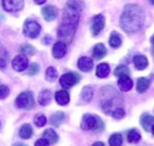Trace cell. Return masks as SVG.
<instances>
[{"instance_id":"6da1fadb","label":"cell","mask_w":154,"mask_h":146,"mask_svg":"<svg viewBox=\"0 0 154 146\" xmlns=\"http://www.w3.org/2000/svg\"><path fill=\"white\" fill-rule=\"evenodd\" d=\"M82 8V0H69L64 8L63 20L58 29V37L66 44H69L73 39Z\"/></svg>"},{"instance_id":"7a4b0ae2","label":"cell","mask_w":154,"mask_h":146,"mask_svg":"<svg viewBox=\"0 0 154 146\" xmlns=\"http://www.w3.org/2000/svg\"><path fill=\"white\" fill-rule=\"evenodd\" d=\"M144 22V12L137 5H126L120 16V26L124 31L132 34L141 29Z\"/></svg>"},{"instance_id":"3957f363","label":"cell","mask_w":154,"mask_h":146,"mask_svg":"<svg viewBox=\"0 0 154 146\" xmlns=\"http://www.w3.org/2000/svg\"><path fill=\"white\" fill-rule=\"evenodd\" d=\"M82 129L84 130H94L96 133H100L103 130L105 124L102 122V120L99 116H94L90 114H87L83 116L82 118V123H81Z\"/></svg>"},{"instance_id":"277c9868","label":"cell","mask_w":154,"mask_h":146,"mask_svg":"<svg viewBox=\"0 0 154 146\" xmlns=\"http://www.w3.org/2000/svg\"><path fill=\"white\" fill-rule=\"evenodd\" d=\"M16 105L20 109H25V110H29V109H32L34 105H35V102H34V97H32V93L31 92H22L17 99H16Z\"/></svg>"},{"instance_id":"5b68a950","label":"cell","mask_w":154,"mask_h":146,"mask_svg":"<svg viewBox=\"0 0 154 146\" xmlns=\"http://www.w3.org/2000/svg\"><path fill=\"white\" fill-rule=\"evenodd\" d=\"M41 31V26L38 25V23H36L35 20H25L24 23V26H23V34L26 36V37H30V38H35L38 36Z\"/></svg>"},{"instance_id":"8992f818","label":"cell","mask_w":154,"mask_h":146,"mask_svg":"<svg viewBox=\"0 0 154 146\" xmlns=\"http://www.w3.org/2000/svg\"><path fill=\"white\" fill-rule=\"evenodd\" d=\"M79 80H81L79 74H77L75 72H69V73H66V74H64V75L60 77L59 83H60V85L64 89H70L71 86L76 85Z\"/></svg>"},{"instance_id":"52a82bcc","label":"cell","mask_w":154,"mask_h":146,"mask_svg":"<svg viewBox=\"0 0 154 146\" xmlns=\"http://www.w3.org/2000/svg\"><path fill=\"white\" fill-rule=\"evenodd\" d=\"M24 6V0H2V7L8 12H17Z\"/></svg>"},{"instance_id":"ba28073f","label":"cell","mask_w":154,"mask_h":146,"mask_svg":"<svg viewBox=\"0 0 154 146\" xmlns=\"http://www.w3.org/2000/svg\"><path fill=\"white\" fill-rule=\"evenodd\" d=\"M105 26V18L102 14H97L95 17H93L91 19V25H90V30L93 35H97Z\"/></svg>"},{"instance_id":"9c48e42d","label":"cell","mask_w":154,"mask_h":146,"mask_svg":"<svg viewBox=\"0 0 154 146\" xmlns=\"http://www.w3.org/2000/svg\"><path fill=\"white\" fill-rule=\"evenodd\" d=\"M12 67L17 72H23L24 69H26L28 68V59H26V55L22 54V55L16 56L13 59V61H12Z\"/></svg>"},{"instance_id":"30bf717a","label":"cell","mask_w":154,"mask_h":146,"mask_svg":"<svg viewBox=\"0 0 154 146\" xmlns=\"http://www.w3.org/2000/svg\"><path fill=\"white\" fill-rule=\"evenodd\" d=\"M65 54H66V43H64L63 41L57 42L53 47V56L55 59H61L65 56Z\"/></svg>"},{"instance_id":"8fae6325","label":"cell","mask_w":154,"mask_h":146,"mask_svg":"<svg viewBox=\"0 0 154 146\" xmlns=\"http://www.w3.org/2000/svg\"><path fill=\"white\" fill-rule=\"evenodd\" d=\"M41 12H42V16H43L45 20H47V22L54 20L57 14H58V11H57V8L54 6H46V7L42 8Z\"/></svg>"},{"instance_id":"7c38bea8","label":"cell","mask_w":154,"mask_h":146,"mask_svg":"<svg viewBox=\"0 0 154 146\" xmlns=\"http://www.w3.org/2000/svg\"><path fill=\"white\" fill-rule=\"evenodd\" d=\"M77 66H78V68H79L81 71H83V72H89V71L93 68L94 63H93V60H91L90 57H88V56H82V57L78 60Z\"/></svg>"},{"instance_id":"4fadbf2b","label":"cell","mask_w":154,"mask_h":146,"mask_svg":"<svg viewBox=\"0 0 154 146\" xmlns=\"http://www.w3.org/2000/svg\"><path fill=\"white\" fill-rule=\"evenodd\" d=\"M118 86L122 91H129L131 90L132 87V80L129 75H123V77H119V80H118Z\"/></svg>"},{"instance_id":"5bb4252c","label":"cell","mask_w":154,"mask_h":146,"mask_svg":"<svg viewBox=\"0 0 154 146\" xmlns=\"http://www.w3.org/2000/svg\"><path fill=\"white\" fill-rule=\"evenodd\" d=\"M55 101H57V103L59 105H66V104H69V102H70L69 92L65 91V90L57 91L55 92Z\"/></svg>"},{"instance_id":"9a60e30c","label":"cell","mask_w":154,"mask_h":146,"mask_svg":"<svg viewBox=\"0 0 154 146\" xmlns=\"http://www.w3.org/2000/svg\"><path fill=\"white\" fill-rule=\"evenodd\" d=\"M140 122H141V126L143 127V129L149 132L152 129V126L154 124V117L152 115H149V114H143L141 116Z\"/></svg>"},{"instance_id":"2e32d148","label":"cell","mask_w":154,"mask_h":146,"mask_svg":"<svg viewBox=\"0 0 154 146\" xmlns=\"http://www.w3.org/2000/svg\"><path fill=\"white\" fill-rule=\"evenodd\" d=\"M106 54H107V49L102 43H97L93 49V57L95 60L102 59L103 56H106Z\"/></svg>"},{"instance_id":"e0dca14e","label":"cell","mask_w":154,"mask_h":146,"mask_svg":"<svg viewBox=\"0 0 154 146\" xmlns=\"http://www.w3.org/2000/svg\"><path fill=\"white\" fill-rule=\"evenodd\" d=\"M132 62H134L135 67L137 69H140V71L147 68V66H148V60H147V57L144 55H136V56H134Z\"/></svg>"},{"instance_id":"ac0fdd59","label":"cell","mask_w":154,"mask_h":146,"mask_svg":"<svg viewBox=\"0 0 154 146\" xmlns=\"http://www.w3.org/2000/svg\"><path fill=\"white\" fill-rule=\"evenodd\" d=\"M149 85H150V80L148 78H138L137 83H136V90H137V92L143 93L148 90Z\"/></svg>"},{"instance_id":"d6986e66","label":"cell","mask_w":154,"mask_h":146,"mask_svg":"<svg viewBox=\"0 0 154 146\" xmlns=\"http://www.w3.org/2000/svg\"><path fill=\"white\" fill-rule=\"evenodd\" d=\"M109 73V66L108 63L103 62V63H100L97 67H96V75L99 78H106Z\"/></svg>"},{"instance_id":"ffe728a7","label":"cell","mask_w":154,"mask_h":146,"mask_svg":"<svg viewBox=\"0 0 154 146\" xmlns=\"http://www.w3.org/2000/svg\"><path fill=\"white\" fill-rule=\"evenodd\" d=\"M64 120H65V115H64V112H61V111L55 112V114H53V115L49 117V122H51L53 126H55V127L60 126Z\"/></svg>"},{"instance_id":"44dd1931","label":"cell","mask_w":154,"mask_h":146,"mask_svg":"<svg viewBox=\"0 0 154 146\" xmlns=\"http://www.w3.org/2000/svg\"><path fill=\"white\" fill-rule=\"evenodd\" d=\"M51 99H52V93H51L49 90H43V91L40 93V96H38V103H40L41 105H47V104H49Z\"/></svg>"},{"instance_id":"7402d4cb","label":"cell","mask_w":154,"mask_h":146,"mask_svg":"<svg viewBox=\"0 0 154 146\" xmlns=\"http://www.w3.org/2000/svg\"><path fill=\"white\" fill-rule=\"evenodd\" d=\"M32 135V128L30 124L25 123L19 128V136L22 139H29Z\"/></svg>"},{"instance_id":"603a6c76","label":"cell","mask_w":154,"mask_h":146,"mask_svg":"<svg viewBox=\"0 0 154 146\" xmlns=\"http://www.w3.org/2000/svg\"><path fill=\"white\" fill-rule=\"evenodd\" d=\"M43 138L49 142V144H57L58 142V134L53 129H46L43 132Z\"/></svg>"},{"instance_id":"cb8c5ba5","label":"cell","mask_w":154,"mask_h":146,"mask_svg":"<svg viewBox=\"0 0 154 146\" xmlns=\"http://www.w3.org/2000/svg\"><path fill=\"white\" fill-rule=\"evenodd\" d=\"M109 44L112 48H119L120 44H122V38L119 36V34H117L116 31L111 34L109 36Z\"/></svg>"},{"instance_id":"d4e9b609","label":"cell","mask_w":154,"mask_h":146,"mask_svg":"<svg viewBox=\"0 0 154 146\" xmlns=\"http://www.w3.org/2000/svg\"><path fill=\"white\" fill-rule=\"evenodd\" d=\"M141 140V135L136 129H131L128 132V141L131 144H136Z\"/></svg>"},{"instance_id":"484cf974","label":"cell","mask_w":154,"mask_h":146,"mask_svg":"<svg viewBox=\"0 0 154 146\" xmlns=\"http://www.w3.org/2000/svg\"><path fill=\"white\" fill-rule=\"evenodd\" d=\"M7 61H8L7 51H6V49L2 47V44H1V42H0V68H4V67L7 65Z\"/></svg>"},{"instance_id":"4316f807","label":"cell","mask_w":154,"mask_h":146,"mask_svg":"<svg viewBox=\"0 0 154 146\" xmlns=\"http://www.w3.org/2000/svg\"><path fill=\"white\" fill-rule=\"evenodd\" d=\"M109 145L111 146H120L123 144V138L119 133H114L109 136V140H108Z\"/></svg>"},{"instance_id":"83f0119b","label":"cell","mask_w":154,"mask_h":146,"mask_svg":"<svg viewBox=\"0 0 154 146\" xmlns=\"http://www.w3.org/2000/svg\"><path fill=\"white\" fill-rule=\"evenodd\" d=\"M129 74H130V69L124 65H120L114 69L116 77H123V75H129Z\"/></svg>"},{"instance_id":"f1b7e54d","label":"cell","mask_w":154,"mask_h":146,"mask_svg":"<svg viewBox=\"0 0 154 146\" xmlns=\"http://www.w3.org/2000/svg\"><path fill=\"white\" fill-rule=\"evenodd\" d=\"M93 97V89L90 86H85L83 90H82V99L85 101V102H89Z\"/></svg>"},{"instance_id":"f546056e","label":"cell","mask_w":154,"mask_h":146,"mask_svg":"<svg viewBox=\"0 0 154 146\" xmlns=\"http://www.w3.org/2000/svg\"><path fill=\"white\" fill-rule=\"evenodd\" d=\"M57 77H58V73H57V71H55L54 67H48L46 69V79L47 80L53 81V80L57 79Z\"/></svg>"},{"instance_id":"4dcf8cb0","label":"cell","mask_w":154,"mask_h":146,"mask_svg":"<svg viewBox=\"0 0 154 146\" xmlns=\"http://www.w3.org/2000/svg\"><path fill=\"white\" fill-rule=\"evenodd\" d=\"M20 51H22V54H24V55H26V56H32V55L35 54V49H34L31 45H29V44L22 45Z\"/></svg>"},{"instance_id":"1f68e13d","label":"cell","mask_w":154,"mask_h":146,"mask_svg":"<svg viewBox=\"0 0 154 146\" xmlns=\"http://www.w3.org/2000/svg\"><path fill=\"white\" fill-rule=\"evenodd\" d=\"M109 115H111L112 117H114V118H123V117L125 116V111H124V109H123L122 107H118V108H116Z\"/></svg>"},{"instance_id":"d6a6232c","label":"cell","mask_w":154,"mask_h":146,"mask_svg":"<svg viewBox=\"0 0 154 146\" xmlns=\"http://www.w3.org/2000/svg\"><path fill=\"white\" fill-rule=\"evenodd\" d=\"M46 122H47V118H46V116H43V115H36L35 118H34V123H35L37 127H43V126L46 124Z\"/></svg>"},{"instance_id":"836d02e7","label":"cell","mask_w":154,"mask_h":146,"mask_svg":"<svg viewBox=\"0 0 154 146\" xmlns=\"http://www.w3.org/2000/svg\"><path fill=\"white\" fill-rule=\"evenodd\" d=\"M38 71H40V67H38L37 63H31V65L29 66V68H28L29 75H35V74L38 73Z\"/></svg>"},{"instance_id":"e575fe53","label":"cell","mask_w":154,"mask_h":146,"mask_svg":"<svg viewBox=\"0 0 154 146\" xmlns=\"http://www.w3.org/2000/svg\"><path fill=\"white\" fill-rule=\"evenodd\" d=\"M8 92H10V91H8V87H7V86L0 85V99L7 97V96H8Z\"/></svg>"},{"instance_id":"d590c367","label":"cell","mask_w":154,"mask_h":146,"mask_svg":"<svg viewBox=\"0 0 154 146\" xmlns=\"http://www.w3.org/2000/svg\"><path fill=\"white\" fill-rule=\"evenodd\" d=\"M35 145L36 146H46V145H49V142L43 138V139H40V140H37L36 142H35Z\"/></svg>"},{"instance_id":"8d00e7d4","label":"cell","mask_w":154,"mask_h":146,"mask_svg":"<svg viewBox=\"0 0 154 146\" xmlns=\"http://www.w3.org/2000/svg\"><path fill=\"white\" fill-rule=\"evenodd\" d=\"M34 1H35V4H37V5H42L46 0H34Z\"/></svg>"},{"instance_id":"74e56055","label":"cell","mask_w":154,"mask_h":146,"mask_svg":"<svg viewBox=\"0 0 154 146\" xmlns=\"http://www.w3.org/2000/svg\"><path fill=\"white\" fill-rule=\"evenodd\" d=\"M94 146H103V144L102 142H95Z\"/></svg>"},{"instance_id":"f35d334b","label":"cell","mask_w":154,"mask_h":146,"mask_svg":"<svg viewBox=\"0 0 154 146\" xmlns=\"http://www.w3.org/2000/svg\"><path fill=\"white\" fill-rule=\"evenodd\" d=\"M150 42H152V44H153V45H154V35H153V36H152V38H150Z\"/></svg>"},{"instance_id":"ab89813d","label":"cell","mask_w":154,"mask_h":146,"mask_svg":"<svg viewBox=\"0 0 154 146\" xmlns=\"http://www.w3.org/2000/svg\"><path fill=\"white\" fill-rule=\"evenodd\" d=\"M150 130H152V133H153V135H154V124L152 126V129H150Z\"/></svg>"},{"instance_id":"60d3db41","label":"cell","mask_w":154,"mask_h":146,"mask_svg":"<svg viewBox=\"0 0 154 146\" xmlns=\"http://www.w3.org/2000/svg\"><path fill=\"white\" fill-rule=\"evenodd\" d=\"M149 1H150V2H152V4L154 5V0H149Z\"/></svg>"}]
</instances>
